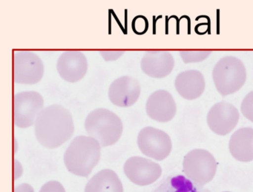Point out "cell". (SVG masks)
<instances>
[{"label": "cell", "mask_w": 253, "mask_h": 192, "mask_svg": "<svg viewBox=\"0 0 253 192\" xmlns=\"http://www.w3.org/2000/svg\"><path fill=\"white\" fill-rule=\"evenodd\" d=\"M100 55L106 62H112L121 58L124 54V51L121 50H104L100 52Z\"/></svg>", "instance_id": "603a6c76"}, {"label": "cell", "mask_w": 253, "mask_h": 192, "mask_svg": "<svg viewBox=\"0 0 253 192\" xmlns=\"http://www.w3.org/2000/svg\"><path fill=\"white\" fill-rule=\"evenodd\" d=\"M40 192H66V191L60 182L51 180L45 183L41 188Z\"/></svg>", "instance_id": "7402d4cb"}, {"label": "cell", "mask_w": 253, "mask_h": 192, "mask_svg": "<svg viewBox=\"0 0 253 192\" xmlns=\"http://www.w3.org/2000/svg\"><path fill=\"white\" fill-rule=\"evenodd\" d=\"M211 53L207 50H183L180 52V56L184 63H197L205 60Z\"/></svg>", "instance_id": "d6986e66"}, {"label": "cell", "mask_w": 253, "mask_h": 192, "mask_svg": "<svg viewBox=\"0 0 253 192\" xmlns=\"http://www.w3.org/2000/svg\"><path fill=\"white\" fill-rule=\"evenodd\" d=\"M43 62L34 52L16 51L14 54V80L19 84H38L44 75Z\"/></svg>", "instance_id": "ba28073f"}, {"label": "cell", "mask_w": 253, "mask_h": 192, "mask_svg": "<svg viewBox=\"0 0 253 192\" xmlns=\"http://www.w3.org/2000/svg\"><path fill=\"white\" fill-rule=\"evenodd\" d=\"M137 143L139 149L145 156L158 161L166 159L172 149V143L169 134L152 127L140 130Z\"/></svg>", "instance_id": "52a82bcc"}, {"label": "cell", "mask_w": 253, "mask_h": 192, "mask_svg": "<svg viewBox=\"0 0 253 192\" xmlns=\"http://www.w3.org/2000/svg\"><path fill=\"white\" fill-rule=\"evenodd\" d=\"M75 124L69 109L60 104L44 107L35 124V134L40 144L47 149H56L73 135Z\"/></svg>", "instance_id": "6da1fadb"}, {"label": "cell", "mask_w": 253, "mask_h": 192, "mask_svg": "<svg viewBox=\"0 0 253 192\" xmlns=\"http://www.w3.org/2000/svg\"><path fill=\"white\" fill-rule=\"evenodd\" d=\"M88 136L95 139L101 147L115 144L124 131L122 121L117 114L106 108H98L89 112L85 120Z\"/></svg>", "instance_id": "3957f363"}, {"label": "cell", "mask_w": 253, "mask_h": 192, "mask_svg": "<svg viewBox=\"0 0 253 192\" xmlns=\"http://www.w3.org/2000/svg\"><path fill=\"white\" fill-rule=\"evenodd\" d=\"M174 59L170 52L150 50L145 53L140 62V67L148 76L163 78L168 76L174 69Z\"/></svg>", "instance_id": "5bb4252c"}, {"label": "cell", "mask_w": 253, "mask_h": 192, "mask_svg": "<svg viewBox=\"0 0 253 192\" xmlns=\"http://www.w3.org/2000/svg\"><path fill=\"white\" fill-rule=\"evenodd\" d=\"M217 162L214 157L205 149H195L184 157L183 172L188 178L200 186H205L215 176Z\"/></svg>", "instance_id": "5b68a950"}, {"label": "cell", "mask_w": 253, "mask_h": 192, "mask_svg": "<svg viewBox=\"0 0 253 192\" xmlns=\"http://www.w3.org/2000/svg\"><path fill=\"white\" fill-rule=\"evenodd\" d=\"M85 192H124V186L116 172L106 168L88 180Z\"/></svg>", "instance_id": "e0dca14e"}, {"label": "cell", "mask_w": 253, "mask_h": 192, "mask_svg": "<svg viewBox=\"0 0 253 192\" xmlns=\"http://www.w3.org/2000/svg\"><path fill=\"white\" fill-rule=\"evenodd\" d=\"M152 192H210L182 174L169 176Z\"/></svg>", "instance_id": "ac0fdd59"}, {"label": "cell", "mask_w": 253, "mask_h": 192, "mask_svg": "<svg viewBox=\"0 0 253 192\" xmlns=\"http://www.w3.org/2000/svg\"></svg>", "instance_id": "484cf974"}, {"label": "cell", "mask_w": 253, "mask_h": 192, "mask_svg": "<svg viewBox=\"0 0 253 192\" xmlns=\"http://www.w3.org/2000/svg\"><path fill=\"white\" fill-rule=\"evenodd\" d=\"M212 78L216 90L225 97L236 93L244 86L247 80V69L238 58L225 56L214 66Z\"/></svg>", "instance_id": "277c9868"}, {"label": "cell", "mask_w": 253, "mask_h": 192, "mask_svg": "<svg viewBox=\"0 0 253 192\" xmlns=\"http://www.w3.org/2000/svg\"><path fill=\"white\" fill-rule=\"evenodd\" d=\"M146 111L148 116L154 121L167 123L171 121L175 116L177 106L169 92L158 90L148 97Z\"/></svg>", "instance_id": "4fadbf2b"}, {"label": "cell", "mask_w": 253, "mask_h": 192, "mask_svg": "<svg viewBox=\"0 0 253 192\" xmlns=\"http://www.w3.org/2000/svg\"><path fill=\"white\" fill-rule=\"evenodd\" d=\"M14 192H35V190L31 185L22 183L14 187Z\"/></svg>", "instance_id": "cb8c5ba5"}, {"label": "cell", "mask_w": 253, "mask_h": 192, "mask_svg": "<svg viewBox=\"0 0 253 192\" xmlns=\"http://www.w3.org/2000/svg\"><path fill=\"white\" fill-rule=\"evenodd\" d=\"M141 87L138 80L128 75L119 77L109 86L108 96L115 106L126 108L134 105L140 97Z\"/></svg>", "instance_id": "8fae6325"}, {"label": "cell", "mask_w": 253, "mask_h": 192, "mask_svg": "<svg viewBox=\"0 0 253 192\" xmlns=\"http://www.w3.org/2000/svg\"><path fill=\"white\" fill-rule=\"evenodd\" d=\"M101 146L89 136H77L64 153L63 161L69 172L79 177H88L98 164Z\"/></svg>", "instance_id": "7a4b0ae2"}, {"label": "cell", "mask_w": 253, "mask_h": 192, "mask_svg": "<svg viewBox=\"0 0 253 192\" xmlns=\"http://www.w3.org/2000/svg\"><path fill=\"white\" fill-rule=\"evenodd\" d=\"M174 87L183 98L195 100L204 93L206 87L205 79L200 71L195 69L183 71L176 77Z\"/></svg>", "instance_id": "9a60e30c"}, {"label": "cell", "mask_w": 253, "mask_h": 192, "mask_svg": "<svg viewBox=\"0 0 253 192\" xmlns=\"http://www.w3.org/2000/svg\"><path fill=\"white\" fill-rule=\"evenodd\" d=\"M43 109V97L38 92L17 93L14 97V125L20 128L35 125L38 115Z\"/></svg>", "instance_id": "8992f818"}, {"label": "cell", "mask_w": 253, "mask_h": 192, "mask_svg": "<svg viewBox=\"0 0 253 192\" xmlns=\"http://www.w3.org/2000/svg\"><path fill=\"white\" fill-rule=\"evenodd\" d=\"M23 168L20 161L14 160V180H17L23 175Z\"/></svg>", "instance_id": "d4e9b609"}, {"label": "cell", "mask_w": 253, "mask_h": 192, "mask_svg": "<svg viewBox=\"0 0 253 192\" xmlns=\"http://www.w3.org/2000/svg\"><path fill=\"white\" fill-rule=\"evenodd\" d=\"M124 171L128 180L137 186L152 184L162 174L161 165L151 160L140 156L131 157L124 165Z\"/></svg>", "instance_id": "9c48e42d"}, {"label": "cell", "mask_w": 253, "mask_h": 192, "mask_svg": "<svg viewBox=\"0 0 253 192\" xmlns=\"http://www.w3.org/2000/svg\"><path fill=\"white\" fill-rule=\"evenodd\" d=\"M131 28L134 33L142 35L146 33L149 28V22L144 16H137L133 19Z\"/></svg>", "instance_id": "44dd1931"}, {"label": "cell", "mask_w": 253, "mask_h": 192, "mask_svg": "<svg viewBox=\"0 0 253 192\" xmlns=\"http://www.w3.org/2000/svg\"><path fill=\"white\" fill-rule=\"evenodd\" d=\"M239 118V112L234 105L226 101H220L215 103L209 111L207 124L213 132L224 136L236 127Z\"/></svg>", "instance_id": "30bf717a"}, {"label": "cell", "mask_w": 253, "mask_h": 192, "mask_svg": "<svg viewBox=\"0 0 253 192\" xmlns=\"http://www.w3.org/2000/svg\"><path fill=\"white\" fill-rule=\"evenodd\" d=\"M229 149L232 156L241 162L253 160V128L244 127L231 136Z\"/></svg>", "instance_id": "2e32d148"}, {"label": "cell", "mask_w": 253, "mask_h": 192, "mask_svg": "<svg viewBox=\"0 0 253 192\" xmlns=\"http://www.w3.org/2000/svg\"><path fill=\"white\" fill-rule=\"evenodd\" d=\"M88 68L86 57L78 50L63 52L57 59V72L67 82L76 83L82 80L86 75Z\"/></svg>", "instance_id": "7c38bea8"}, {"label": "cell", "mask_w": 253, "mask_h": 192, "mask_svg": "<svg viewBox=\"0 0 253 192\" xmlns=\"http://www.w3.org/2000/svg\"><path fill=\"white\" fill-rule=\"evenodd\" d=\"M243 115L253 123V91L250 92L244 97L241 105Z\"/></svg>", "instance_id": "ffe728a7"}]
</instances>
